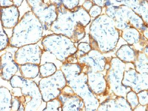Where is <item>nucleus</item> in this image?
<instances>
[{
  "label": "nucleus",
  "instance_id": "1",
  "mask_svg": "<svg viewBox=\"0 0 148 111\" xmlns=\"http://www.w3.org/2000/svg\"><path fill=\"white\" fill-rule=\"evenodd\" d=\"M42 24L32 11L25 12L12 29L10 47L18 49L29 44H36L43 38Z\"/></svg>",
  "mask_w": 148,
  "mask_h": 111
},
{
  "label": "nucleus",
  "instance_id": "2",
  "mask_svg": "<svg viewBox=\"0 0 148 111\" xmlns=\"http://www.w3.org/2000/svg\"><path fill=\"white\" fill-rule=\"evenodd\" d=\"M13 88L12 95L21 101L25 111H37L42 104V94L39 86L31 79L14 75L10 81Z\"/></svg>",
  "mask_w": 148,
  "mask_h": 111
},
{
  "label": "nucleus",
  "instance_id": "3",
  "mask_svg": "<svg viewBox=\"0 0 148 111\" xmlns=\"http://www.w3.org/2000/svg\"><path fill=\"white\" fill-rule=\"evenodd\" d=\"M31 11L42 24L44 30L50 29L58 16V5L54 1L27 0Z\"/></svg>",
  "mask_w": 148,
  "mask_h": 111
},
{
  "label": "nucleus",
  "instance_id": "4",
  "mask_svg": "<svg viewBox=\"0 0 148 111\" xmlns=\"http://www.w3.org/2000/svg\"><path fill=\"white\" fill-rule=\"evenodd\" d=\"M66 85V80L61 71H57L51 76L41 79L38 86L42 101L46 103L57 98Z\"/></svg>",
  "mask_w": 148,
  "mask_h": 111
},
{
  "label": "nucleus",
  "instance_id": "5",
  "mask_svg": "<svg viewBox=\"0 0 148 111\" xmlns=\"http://www.w3.org/2000/svg\"><path fill=\"white\" fill-rule=\"evenodd\" d=\"M43 51L37 44L25 45L17 49L14 59L19 66L28 63L40 65Z\"/></svg>",
  "mask_w": 148,
  "mask_h": 111
},
{
  "label": "nucleus",
  "instance_id": "6",
  "mask_svg": "<svg viewBox=\"0 0 148 111\" xmlns=\"http://www.w3.org/2000/svg\"><path fill=\"white\" fill-rule=\"evenodd\" d=\"M19 65L15 62L12 53L6 52L0 57V76L4 80L10 81L18 72Z\"/></svg>",
  "mask_w": 148,
  "mask_h": 111
},
{
  "label": "nucleus",
  "instance_id": "7",
  "mask_svg": "<svg viewBox=\"0 0 148 111\" xmlns=\"http://www.w3.org/2000/svg\"><path fill=\"white\" fill-rule=\"evenodd\" d=\"M20 12L14 6L1 7V23L5 29H13L19 20Z\"/></svg>",
  "mask_w": 148,
  "mask_h": 111
},
{
  "label": "nucleus",
  "instance_id": "8",
  "mask_svg": "<svg viewBox=\"0 0 148 111\" xmlns=\"http://www.w3.org/2000/svg\"><path fill=\"white\" fill-rule=\"evenodd\" d=\"M12 95L10 90L3 86L0 88V111H11Z\"/></svg>",
  "mask_w": 148,
  "mask_h": 111
},
{
  "label": "nucleus",
  "instance_id": "9",
  "mask_svg": "<svg viewBox=\"0 0 148 111\" xmlns=\"http://www.w3.org/2000/svg\"><path fill=\"white\" fill-rule=\"evenodd\" d=\"M20 72L22 77L25 79L36 78L40 74V65L33 63H26L20 65Z\"/></svg>",
  "mask_w": 148,
  "mask_h": 111
},
{
  "label": "nucleus",
  "instance_id": "10",
  "mask_svg": "<svg viewBox=\"0 0 148 111\" xmlns=\"http://www.w3.org/2000/svg\"><path fill=\"white\" fill-rule=\"evenodd\" d=\"M40 77L41 79L51 76L56 72V67L53 63H45L40 65Z\"/></svg>",
  "mask_w": 148,
  "mask_h": 111
},
{
  "label": "nucleus",
  "instance_id": "11",
  "mask_svg": "<svg viewBox=\"0 0 148 111\" xmlns=\"http://www.w3.org/2000/svg\"><path fill=\"white\" fill-rule=\"evenodd\" d=\"M62 105L58 98L51 100L46 102L45 108L43 111H62Z\"/></svg>",
  "mask_w": 148,
  "mask_h": 111
},
{
  "label": "nucleus",
  "instance_id": "12",
  "mask_svg": "<svg viewBox=\"0 0 148 111\" xmlns=\"http://www.w3.org/2000/svg\"><path fill=\"white\" fill-rule=\"evenodd\" d=\"M1 23L0 29V50L1 51L6 50L9 46H10V39L4 31Z\"/></svg>",
  "mask_w": 148,
  "mask_h": 111
},
{
  "label": "nucleus",
  "instance_id": "13",
  "mask_svg": "<svg viewBox=\"0 0 148 111\" xmlns=\"http://www.w3.org/2000/svg\"><path fill=\"white\" fill-rule=\"evenodd\" d=\"M13 96V95H12ZM12 97V109L11 111H25V109L22 104L20 100L15 96Z\"/></svg>",
  "mask_w": 148,
  "mask_h": 111
},
{
  "label": "nucleus",
  "instance_id": "14",
  "mask_svg": "<svg viewBox=\"0 0 148 111\" xmlns=\"http://www.w3.org/2000/svg\"><path fill=\"white\" fill-rule=\"evenodd\" d=\"M1 7H9L10 6H14L13 2L12 1L10 0H1Z\"/></svg>",
  "mask_w": 148,
  "mask_h": 111
},
{
  "label": "nucleus",
  "instance_id": "15",
  "mask_svg": "<svg viewBox=\"0 0 148 111\" xmlns=\"http://www.w3.org/2000/svg\"><path fill=\"white\" fill-rule=\"evenodd\" d=\"M13 2L14 3V6H16V7H20L23 1V0H12Z\"/></svg>",
  "mask_w": 148,
  "mask_h": 111
}]
</instances>
